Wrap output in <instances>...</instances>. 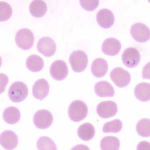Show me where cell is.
<instances>
[{"label":"cell","mask_w":150,"mask_h":150,"mask_svg":"<svg viewBox=\"0 0 150 150\" xmlns=\"http://www.w3.org/2000/svg\"><path fill=\"white\" fill-rule=\"evenodd\" d=\"M26 66L31 72H38L43 69L44 63L41 57L32 55L29 56L27 59Z\"/></svg>","instance_id":"cell-22"},{"label":"cell","mask_w":150,"mask_h":150,"mask_svg":"<svg viewBox=\"0 0 150 150\" xmlns=\"http://www.w3.org/2000/svg\"><path fill=\"white\" fill-rule=\"evenodd\" d=\"M123 123L119 119H115L112 121L108 122L103 126V131L104 133H117L121 131Z\"/></svg>","instance_id":"cell-26"},{"label":"cell","mask_w":150,"mask_h":150,"mask_svg":"<svg viewBox=\"0 0 150 150\" xmlns=\"http://www.w3.org/2000/svg\"><path fill=\"white\" fill-rule=\"evenodd\" d=\"M136 131L138 135L143 137L150 136V120L144 118L141 119L137 124Z\"/></svg>","instance_id":"cell-24"},{"label":"cell","mask_w":150,"mask_h":150,"mask_svg":"<svg viewBox=\"0 0 150 150\" xmlns=\"http://www.w3.org/2000/svg\"><path fill=\"white\" fill-rule=\"evenodd\" d=\"M49 93V84L45 79L37 81L33 86V95L36 99L42 101Z\"/></svg>","instance_id":"cell-12"},{"label":"cell","mask_w":150,"mask_h":150,"mask_svg":"<svg viewBox=\"0 0 150 150\" xmlns=\"http://www.w3.org/2000/svg\"><path fill=\"white\" fill-rule=\"evenodd\" d=\"M110 77L112 82L119 88L127 87L131 82L130 74L120 67L114 69L110 73Z\"/></svg>","instance_id":"cell-5"},{"label":"cell","mask_w":150,"mask_h":150,"mask_svg":"<svg viewBox=\"0 0 150 150\" xmlns=\"http://www.w3.org/2000/svg\"><path fill=\"white\" fill-rule=\"evenodd\" d=\"M97 21L101 27L108 29L114 25L115 16L112 12L109 9H101L97 14Z\"/></svg>","instance_id":"cell-15"},{"label":"cell","mask_w":150,"mask_h":150,"mask_svg":"<svg viewBox=\"0 0 150 150\" xmlns=\"http://www.w3.org/2000/svg\"><path fill=\"white\" fill-rule=\"evenodd\" d=\"M80 3L82 8L88 11H93L95 10L99 5V1L98 0H81Z\"/></svg>","instance_id":"cell-28"},{"label":"cell","mask_w":150,"mask_h":150,"mask_svg":"<svg viewBox=\"0 0 150 150\" xmlns=\"http://www.w3.org/2000/svg\"><path fill=\"white\" fill-rule=\"evenodd\" d=\"M97 112L101 118H111L115 116L118 112L117 105L112 101L101 102L97 106Z\"/></svg>","instance_id":"cell-9"},{"label":"cell","mask_w":150,"mask_h":150,"mask_svg":"<svg viewBox=\"0 0 150 150\" xmlns=\"http://www.w3.org/2000/svg\"><path fill=\"white\" fill-rule=\"evenodd\" d=\"M121 49V44L118 40L110 38L105 40L103 43L102 50L105 55L115 56L118 55Z\"/></svg>","instance_id":"cell-14"},{"label":"cell","mask_w":150,"mask_h":150,"mask_svg":"<svg viewBox=\"0 0 150 150\" xmlns=\"http://www.w3.org/2000/svg\"><path fill=\"white\" fill-rule=\"evenodd\" d=\"M37 48L40 53L47 57L54 55L57 50L55 41L49 37L41 38L38 42Z\"/></svg>","instance_id":"cell-8"},{"label":"cell","mask_w":150,"mask_h":150,"mask_svg":"<svg viewBox=\"0 0 150 150\" xmlns=\"http://www.w3.org/2000/svg\"><path fill=\"white\" fill-rule=\"evenodd\" d=\"M33 122L35 126L40 129H46L51 126L53 116L51 112L47 110H40L35 113Z\"/></svg>","instance_id":"cell-6"},{"label":"cell","mask_w":150,"mask_h":150,"mask_svg":"<svg viewBox=\"0 0 150 150\" xmlns=\"http://www.w3.org/2000/svg\"><path fill=\"white\" fill-rule=\"evenodd\" d=\"M108 70L107 62L102 58H97L93 62L91 71L94 76L98 78L104 77Z\"/></svg>","instance_id":"cell-17"},{"label":"cell","mask_w":150,"mask_h":150,"mask_svg":"<svg viewBox=\"0 0 150 150\" xmlns=\"http://www.w3.org/2000/svg\"><path fill=\"white\" fill-rule=\"evenodd\" d=\"M1 93L2 94L5 91L6 87L8 83V78L6 75L1 73Z\"/></svg>","instance_id":"cell-29"},{"label":"cell","mask_w":150,"mask_h":150,"mask_svg":"<svg viewBox=\"0 0 150 150\" xmlns=\"http://www.w3.org/2000/svg\"><path fill=\"white\" fill-rule=\"evenodd\" d=\"M50 72L52 77L55 80H63L68 75V68L65 62L62 60H56L50 67Z\"/></svg>","instance_id":"cell-10"},{"label":"cell","mask_w":150,"mask_h":150,"mask_svg":"<svg viewBox=\"0 0 150 150\" xmlns=\"http://www.w3.org/2000/svg\"><path fill=\"white\" fill-rule=\"evenodd\" d=\"M71 67L74 71L81 73L85 70L88 63V59L85 52L81 50L74 51L69 57Z\"/></svg>","instance_id":"cell-3"},{"label":"cell","mask_w":150,"mask_h":150,"mask_svg":"<svg viewBox=\"0 0 150 150\" xmlns=\"http://www.w3.org/2000/svg\"><path fill=\"white\" fill-rule=\"evenodd\" d=\"M37 147L40 150H57L55 142L47 137H41L37 142Z\"/></svg>","instance_id":"cell-25"},{"label":"cell","mask_w":150,"mask_h":150,"mask_svg":"<svg viewBox=\"0 0 150 150\" xmlns=\"http://www.w3.org/2000/svg\"><path fill=\"white\" fill-rule=\"evenodd\" d=\"M3 117L6 123L9 124H15L20 119L21 112L17 108L9 107L4 111Z\"/></svg>","instance_id":"cell-21"},{"label":"cell","mask_w":150,"mask_h":150,"mask_svg":"<svg viewBox=\"0 0 150 150\" xmlns=\"http://www.w3.org/2000/svg\"><path fill=\"white\" fill-rule=\"evenodd\" d=\"M130 33L133 39L139 43L146 42L150 39V29L142 23L134 24L130 29Z\"/></svg>","instance_id":"cell-7"},{"label":"cell","mask_w":150,"mask_h":150,"mask_svg":"<svg viewBox=\"0 0 150 150\" xmlns=\"http://www.w3.org/2000/svg\"><path fill=\"white\" fill-rule=\"evenodd\" d=\"M15 42L21 49L28 50L34 43V36L32 32L27 28L21 29L18 31L15 36Z\"/></svg>","instance_id":"cell-4"},{"label":"cell","mask_w":150,"mask_h":150,"mask_svg":"<svg viewBox=\"0 0 150 150\" xmlns=\"http://www.w3.org/2000/svg\"><path fill=\"white\" fill-rule=\"evenodd\" d=\"M13 13L10 5L6 2H0V21L5 22L10 18Z\"/></svg>","instance_id":"cell-27"},{"label":"cell","mask_w":150,"mask_h":150,"mask_svg":"<svg viewBox=\"0 0 150 150\" xmlns=\"http://www.w3.org/2000/svg\"><path fill=\"white\" fill-rule=\"evenodd\" d=\"M137 150H150V144L148 142H141L137 146Z\"/></svg>","instance_id":"cell-30"},{"label":"cell","mask_w":150,"mask_h":150,"mask_svg":"<svg viewBox=\"0 0 150 150\" xmlns=\"http://www.w3.org/2000/svg\"><path fill=\"white\" fill-rule=\"evenodd\" d=\"M0 143L6 150H13L18 144L17 135L10 130L5 131L1 134Z\"/></svg>","instance_id":"cell-13"},{"label":"cell","mask_w":150,"mask_h":150,"mask_svg":"<svg viewBox=\"0 0 150 150\" xmlns=\"http://www.w3.org/2000/svg\"><path fill=\"white\" fill-rule=\"evenodd\" d=\"M28 88L23 82L17 81L11 85L8 91V95L13 102H22L28 95Z\"/></svg>","instance_id":"cell-2"},{"label":"cell","mask_w":150,"mask_h":150,"mask_svg":"<svg viewBox=\"0 0 150 150\" xmlns=\"http://www.w3.org/2000/svg\"><path fill=\"white\" fill-rule=\"evenodd\" d=\"M137 99L142 102H147L150 99V84L141 83L136 86L134 91Z\"/></svg>","instance_id":"cell-19"},{"label":"cell","mask_w":150,"mask_h":150,"mask_svg":"<svg viewBox=\"0 0 150 150\" xmlns=\"http://www.w3.org/2000/svg\"><path fill=\"white\" fill-rule=\"evenodd\" d=\"M77 133L81 140L88 141L93 138L95 134V129L90 123H85L79 127Z\"/></svg>","instance_id":"cell-20"},{"label":"cell","mask_w":150,"mask_h":150,"mask_svg":"<svg viewBox=\"0 0 150 150\" xmlns=\"http://www.w3.org/2000/svg\"><path fill=\"white\" fill-rule=\"evenodd\" d=\"M88 112L87 105L83 101L76 100L69 107V117L72 121L79 122L87 117Z\"/></svg>","instance_id":"cell-1"},{"label":"cell","mask_w":150,"mask_h":150,"mask_svg":"<svg viewBox=\"0 0 150 150\" xmlns=\"http://www.w3.org/2000/svg\"><path fill=\"white\" fill-rule=\"evenodd\" d=\"M120 146L119 139L116 137H105L100 142V147L103 150H118Z\"/></svg>","instance_id":"cell-23"},{"label":"cell","mask_w":150,"mask_h":150,"mask_svg":"<svg viewBox=\"0 0 150 150\" xmlns=\"http://www.w3.org/2000/svg\"><path fill=\"white\" fill-rule=\"evenodd\" d=\"M29 11L31 15L35 17H42L46 13L47 6L46 3L43 1L35 0L30 4Z\"/></svg>","instance_id":"cell-18"},{"label":"cell","mask_w":150,"mask_h":150,"mask_svg":"<svg viewBox=\"0 0 150 150\" xmlns=\"http://www.w3.org/2000/svg\"><path fill=\"white\" fill-rule=\"evenodd\" d=\"M141 56L138 50L129 48L125 50L122 56L123 63L128 68H133L137 66L140 63Z\"/></svg>","instance_id":"cell-11"},{"label":"cell","mask_w":150,"mask_h":150,"mask_svg":"<svg viewBox=\"0 0 150 150\" xmlns=\"http://www.w3.org/2000/svg\"><path fill=\"white\" fill-rule=\"evenodd\" d=\"M95 92L99 97H112L115 94L114 87L107 81H100L95 86Z\"/></svg>","instance_id":"cell-16"}]
</instances>
